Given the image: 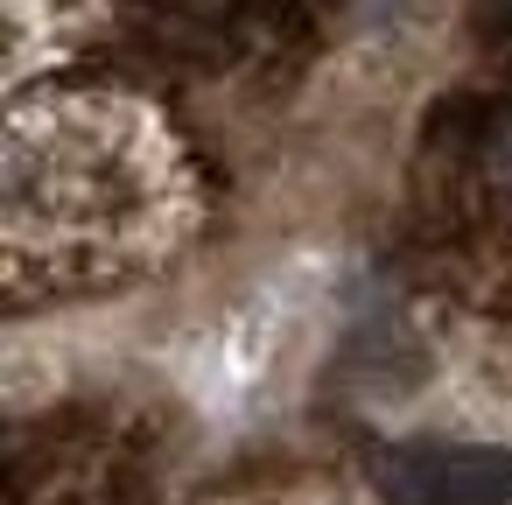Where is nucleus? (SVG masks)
Returning a JSON list of instances; mask_svg holds the SVG:
<instances>
[{"label":"nucleus","instance_id":"nucleus-1","mask_svg":"<svg viewBox=\"0 0 512 505\" xmlns=\"http://www.w3.org/2000/svg\"><path fill=\"white\" fill-rule=\"evenodd\" d=\"M386 505H512V449L498 442H393L372 456Z\"/></svg>","mask_w":512,"mask_h":505},{"label":"nucleus","instance_id":"nucleus-2","mask_svg":"<svg viewBox=\"0 0 512 505\" xmlns=\"http://www.w3.org/2000/svg\"><path fill=\"white\" fill-rule=\"evenodd\" d=\"M470 169L498 204H512V106H491L470 127Z\"/></svg>","mask_w":512,"mask_h":505}]
</instances>
